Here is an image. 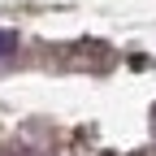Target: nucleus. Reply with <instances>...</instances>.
I'll return each instance as SVG.
<instances>
[{"label":"nucleus","mask_w":156,"mask_h":156,"mask_svg":"<svg viewBox=\"0 0 156 156\" xmlns=\"http://www.w3.org/2000/svg\"><path fill=\"white\" fill-rule=\"evenodd\" d=\"M17 48V35H9V30H0V56H5V52H13Z\"/></svg>","instance_id":"1"}]
</instances>
